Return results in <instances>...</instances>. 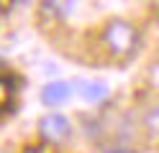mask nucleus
I'll list each match as a JSON object with an SVG mask.
<instances>
[{"mask_svg": "<svg viewBox=\"0 0 159 153\" xmlns=\"http://www.w3.org/2000/svg\"><path fill=\"white\" fill-rule=\"evenodd\" d=\"M39 135L52 146H62L72 138V122L62 112H49L39 120Z\"/></svg>", "mask_w": 159, "mask_h": 153, "instance_id": "2", "label": "nucleus"}, {"mask_svg": "<svg viewBox=\"0 0 159 153\" xmlns=\"http://www.w3.org/2000/svg\"><path fill=\"white\" fill-rule=\"evenodd\" d=\"M69 95H72V89H69L67 82H49V84L41 89V102H44V105H49V107H54V105L67 102Z\"/></svg>", "mask_w": 159, "mask_h": 153, "instance_id": "3", "label": "nucleus"}, {"mask_svg": "<svg viewBox=\"0 0 159 153\" xmlns=\"http://www.w3.org/2000/svg\"><path fill=\"white\" fill-rule=\"evenodd\" d=\"M103 46L105 51L118 61H128L139 54L141 49V31L131 20L123 18H111L103 28Z\"/></svg>", "mask_w": 159, "mask_h": 153, "instance_id": "1", "label": "nucleus"}, {"mask_svg": "<svg viewBox=\"0 0 159 153\" xmlns=\"http://www.w3.org/2000/svg\"><path fill=\"white\" fill-rule=\"evenodd\" d=\"M111 153H131V151H111Z\"/></svg>", "mask_w": 159, "mask_h": 153, "instance_id": "8", "label": "nucleus"}, {"mask_svg": "<svg viewBox=\"0 0 159 153\" xmlns=\"http://www.w3.org/2000/svg\"><path fill=\"white\" fill-rule=\"evenodd\" d=\"M41 5L49 15L54 18H67L75 8V0H41Z\"/></svg>", "mask_w": 159, "mask_h": 153, "instance_id": "5", "label": "nucleus"}, {"mask_svg": "<svg viewBox=\"0 0 159 153\" xmlns=\"http://www.w3.org/2000/svg\"><path fill=\"white\" fill-rule=\"evenodd\" d=\"M26 153H39V151H34V148H31V151H26Z\"/></svg>", "mask_w": 159, "mask_h": 153, "instance_id": "9", "label": "nucleus"}, {"mask_svg": "<svg viewBox=\"0 0 159 153\" xmlns=\"http://www.w3.org/2000/svg\"><path fill=\"white\" fill-rule=\"evenodd\" d=\"M80 95H82L85 102L98 105V102H103V100L108 97V87L103 84V82H85V84L80 87Z\"/></svg>", "mask_w": 159, "mask_h": 153, "instance_id": "4", "label": "nucleus"}, {"mask_svg": "<svg viewBox=\"0 0 159 153\" xmlns=\"http://www.w3.org/2000/svg\"><path fill=\"white\" fill-rule=\"evenodd\" d=\"M0 153H8V151H0Z\"/></svg>", "mask_w": 159, "mask_h": 153, "instance_id": "10", "label": "nucleus"}, {"mask_svg": "<svg viewBox=\"0 0 159 153\" xmlns=\"http://www.w3.org/2000/svg\"><path fill=\"white\" fill-rule=\"evenodd\" d=\"M11 5V0H0V8H8Z\"/></svg>", "mask_w": 159, "mask_h": 153, "instance_id": "7", "label": "nucleus"}, {"mask_svg": "<svg viewBox=\"0 0 159 153\" xmlns=\"http://www.w3.org/2000/svg\"><path fill=\"white\" fill-rule=\"evenodd\" d=\"M11 102H13V84L5 77H0V117L5 115L8 107H11Z\"/></svg>", "mask_w": 159, "mask_h": 153, "instance_id": "6", "label": "nucleus"}]
</instances>
